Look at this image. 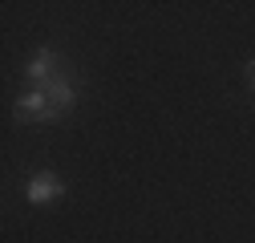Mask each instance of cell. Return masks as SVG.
I'll use <instances>...</instances> for the list:
<instances>
[{
	"label": "cell",
	"instance_id": "4",
	"mask_svg": "<svg viewBox=\"0 0 255 243\" xmlns=\"http://www.w3.org/2000/svg\"><path fill=\"white\" fill-rule=\"evenodd\" d=\"M24 77L37 81V85L53 81V77H57V53H53V49H37L33 57H28V65H24Z\"/></svg>",
	"mask_w": 255,
	"mask_h": 243
},
{
	"label": "cell",
	"instance_id": "2",
	"mask_svg": "<svg viewBox=\"0 0 255 243\" xmlns=\"http://www.w3.org/2000/svg\"><path fill=\"white\" fill-rule=\"evenodd\" d=\"M24 195H28V203H37V207H45V203H53V199H61L65 195V182H61L57 174H33L28 178V187H24Z\"/></svg>",
	"mask_w": 255,
	"mask_h": 243
},
{
	"label": "cell",
	"instance_id": "5",
	"mask_svg": "<svg viewBox=\"0 0 255 243\" xmlns=\"http://www.w3.org/2000/svg\"><path fill=\"white\" fill-rule=\"evenodd\" d=\"M243 73H247V85H251V94H255V61H247V69H243Z\"/></svg>",
	"mask_w": 255,
	"mask_h": 243
},
{
	"label": "cell",
	"instance_id": "3",
	"mask_svg": "<svg viewBox=\"0 0 255 243\" xmlns=\"http://www.w3.org/2000/svg\"><path fill=\"white\" fill-rule=\"evenodd\" d=\"M37 89H45V94H49V102H53L61 114H69V110L77 106V85H73L65 73H57L53 81H45V85H37Z\"/></svg>",
	"mask_w": 255,
	"mask_h": 243
},
{
	"label": "cell",
	"instance_id": "1",
	"mask_svg": "<svg viewBox=\"0 0 255 243\" xmlns=\"http://www.w3.org/2000/svg\"><path fill=\"white\" fill-rule=\"evenodd\" d=\"M12 114H16V122H57V118H65V114L49 102L45 89H28V94H20Z\"/></svg>",
	"mask_w": 255,
	"mask_h": 243
}]
</instances>
